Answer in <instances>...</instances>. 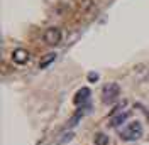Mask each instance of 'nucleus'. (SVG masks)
I'll return each mask as SVG.
<instances>
[{"instance_id": "nucleus-1", "label": "nucleus", "mask_w": 149, "mask_h": 145, "mask_svg": "<svg viewBox=\"0 0 149 145\" xmlns=\"http://www.w3.org/2000/svg\"><path fill=\"white\" fill-rule=\"evenodd\" d=\"M141 137H142L141 122H130V123H127V127L120 130V138L124 142H134V140H139Z\"/></svg>"}, {"instance_id": "nucleus-2", "label": "nucleus", "mask_w": 149, "mask_h": 145, "mask_svg": "<svg viewBox=\"0 0 149 145\" xmlns=\"http://www.w3.org/2000/svg\"><path fill=\"white\" fill-rule=\"evenodd\" d=\"M119 93H120V88L117 83H109L105 84V88L102 90V101L105 105H112L113 101L119 98Z\"/></svg>"}, {"instance_id": "nucleus-3", "label": "nucleus", "mask_w": 149, "mask_h": 145, "mask_svg": "<svg viewBox=\"0 0 149 145\" xmlns=\"http://www.w3.org/2000/svg\"><path fill=\"white\" fill-rule=\"evenodd\" d=\"M42 39H44V42L49 46H56L61 42V30L58 27H49L44 30V34H42Z\"/></svg>"}, {"instance_id": "nucleus-4", "label": "nucleus", "mask_w": 149, "mask_h": 145, "mask_svg": "<svg viewBox=\"0 0 149 145\" xmlns=\"http://www.w3.org/2000/svg\"><path fill=\"white\" fill-rule=\"evenodd\" d=\"M12 61L15 64H26L29 61V52L26 49H15L12 52Z\"/></svg>"}, {"instance_id": "nucleus-5", "label": "nucleus", "mask_w": 149, "mask_h": 145, "mask_svg": "<svg viewBox=\"0 0 149 145\" xmlns=\"http://www.w3.org/2000/svg\"><path fill=\"white\" fill-rule=\"evenodd\" d=\"M90 90L88 88H80V90L76 91V95H74V105H83V103H86L88 101V98H90Z\"/></svg>"}, {"instance_id": "nucleus-6", "label": "nucleus", "mask_w": 149, "mask_h": 145, "mask_svg": "<svg viewBox=\"0 0 149 145\" xmlns=\"http://www.w3.org/2000/svg\"><path fill=\"white\" fill-rule=\"evenodd\" d=\"M129 118V111H124V113H120V115H115V118H112V127H119V125H122L125 120Z\"/></svg>"}, {"instance_id": "nucleus-7", "label": "nucleus", "mask_w": 149, "mask_h": 145, "mask_svg": "<svg viewBox=\"0 0 149 145\" xmlns=\"http://www.w3.org/2000/svg\"><path fill=\"white\" fill-rule=\"evenodd\" d=\"M54 59H56V54H54V52H51V54H46L44 57H42V59H41V63H39V68H41V69H46V68H47V66H49L51 63H53Z\"/></svg>"}, {"instance_id": "nucleus-8", "label": "nucleus", "mask_w": 149, "mask_h": 145, "mask_svg": "<svg viewBox=\"0 0 149 145\" xmlns=\"http://www.w3.org/2000/svg\"><path fill=\"white\" fill-rule=\"evenodd\" d=\"M95 145H109V137L105 133H97L95 135Z\"/></svg>"}, {"instance_id": "nucleus-9", "label": "nucleus", "mask_w": 149, "mask_h": 145, "mask_svg": "<svg viewBox=\"0 0 149 145\" xmlns=\"http://www.w3.org/2000/svg\"><path fill=\"white\" fill-rule=\"evenodd\" d=\"M73 138H74V133H73V132H68V133L63 135V138H59L58 145H65V144H68V142H71Z\"/></svg>"}, {"instance_id": "nucleus-10", "label": "nucleus", "mask_w": 149, "mask_h": 145, "mask_svg": "<svg viewBox=\"0 0 149 145\" xmlns=\"http://www.w3.org/2000/svg\"><path fill=\"white\" fill-rule=\"evenodd\" d=\"M124 106H125V101H122V103L119 105V106H115V108L112 110V111L109 113V115H110V117H113V115H119V111H120V110L124 108Z\"/></svg>"}, {"instance_id": "nucleus-11", "label": "nucleus", "mask_w": 149, "mask_h": 145, "mask_svg": "<svg viewBox=\"0 0 149 145\" xmlns=\"http://www.w3.org/2000/svg\"><path fill=\"white\" fill-rule=\"evenodd\" d=\"M97 79H98V74L97 72H90L88 74V81H97Z\"/></svg>"}]
</instances>
